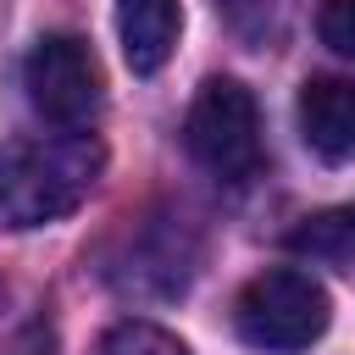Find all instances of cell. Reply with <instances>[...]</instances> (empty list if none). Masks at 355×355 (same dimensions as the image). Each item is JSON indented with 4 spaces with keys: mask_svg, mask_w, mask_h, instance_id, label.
Returning a JSON list of instances; mask_svg holds the SVG:
<instances>
[{
    "mask_svg": "<svg viewBox=\"0 0 355 355\" xmlns=\"http://www.w3.org/2000/svg\"><path fill=\"white\" fill-rule=\"evenodd\" d=\"M100 166H105V150L83 128L6 144L0 150V227L28 233V227L72 216L89 200Z\"/></svg>",
    "mask_w": 355,
    "mask_h": 355,
    "instance_id": "1",
    "label": "cell"
},
{
    "mask_svg": "<svg viewBox=\"0 0 355 355\" xmlns=\"http://www.w3.org/2000/svg\"><path fill=\"white\" fill-rule=\"evenodd\" d=\"M327 322H333L327 288L294 266H272L250 277L233 300V333L255 355H300L327 333Z\"/></svg>",
    "mask_w": 355,
    "mask_h": 355,
    "instance_id": "2",
    "label": "cell"
},
{
    "mask_svg": "<svg viewBox=\"0 0 355 355\" xmlns=\"http://www.w3.org/2000/svg\"><path fill=\"white\" fill-rule=\"evenodd\" d=\"M183 150L222 183L261 172V111L255 94L233 78H205L183 116Z\"/></svg>",
    "mask_w": 355,
    "mask_h": 355,
    "instance_id": "3",
    "label": "cell"
},
{
    "mask_svg": "<svg viewBox=\"0 0 355 355\" xmlns=\"http://www.w3.org/2000/svg\"><path fill=\"white\" fill-rule=\"evenodd\" d=\"M22 89H28V105L55 128H89L105 100L100 61L78 33H44L22 55Z\"/></svg>",
    "mask_w": 355,
    "mask_h": 355,
    "instance_id": "4",
    "label": "cell"
},
{
    "mask_svg": "<svg viewBox=\"0 0 355 355\" xmlns=\"http://www.w3.org/2000/svg\"><path fill=\"white\" fill-rule=\"evenodd\" d=\"M294 116H300V139L311 155L333 166L355 161V78H305Z\"/></svg>",
    "mask_w": 355,
    "mask_h": 355,
    "instance_id": "5",
    "label": "cell"
},
{
    "mask_svg": "<svg viewBox=\"0 0 355 355\" xmlns=\"http://www.w3.org/2000/svg\"><path fill=\"white\" fill-rule=\"evenodd\" d=\"M183 11L178 0H116V33H122V55L139 78L161 72L172 44H178Z\"/></svg>",
    "mask_w": 355,
    "mask_h": 355,
    "instance_id": "6",
    "label": "cell"
},
{
    "mask_svg": "<svg viewBox=\"0 0 355 355\" xmlns=\"http://www.w3.org/2000/svg\"><path fill=\"white\" fill-rule=\"evenodd\" d=\"M294 255L316 261V266H349L355 261V205H333L322 216H311L305 227H294Z\"/></svg>",
    "mask_w": 355,
    "mask_h": 355,
    "instance_id": "7",
    "label": "cell"
},
{
    "mask_svg": "<svg viewBox=\"0 0 355 355\" xmlns=\"http://www.w3.org/2000/svg\"><path fill=\"white\" fill-rule=\"evenodd\" d=\"M94 355H189V349L166 327H155V322H116L94 344Z\"/></svg>",
    "mask_w": 355,
    "mask_h": 355,
    "instance_id": "8",
    "label": "cell"
},
{
    "mask_svg": "<svg viewBox=\"0 0 355 355\" xmlns=\"http://www.w3.org/2000/svg\"><path fill=\"white\" fill-rule=\"evenodd\" d=\"M316 33L327 50L355 55V0H322L316 6Z\"/></svg>",
    "mask_w": 355,
    "mask_h": 355,
    "instance_id": "9",
    "label": "cell"
},
{
    "mask_svg": "<svg viewBox=\"0 0 355 355\" xmlns=\"http://www.w3.org/2000/svg\"><path fill=\"white\" fill-rule=\"evenodd\" d=\"M216 11L227 17L233 33H244V39H266V0H216Z\"/></svg>",
    "mask_w": 355,
    "mask_h": 355,
    "instance_id": "10",
    "label": "cell"
}]
</instances>
